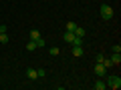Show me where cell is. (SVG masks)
I'll return each instance as SVG.
<instances>
[{
    "label": "cell",
    "instance_id": "6da1fadb",
    "mask_svg": "<svg viewBox=\"0 0 121 90\" xmlns=\"http://www.w3.org/2000/svg\"><path fill=\"white\" fill-rule=\"evenodd\" d=\"M105 84H107V88H113V90H119V88H121V78H119V76H109V78H107V82H105Z\"/></svg>",
    "mask_w": 121,
    "mask_h": 90
},
{
    "label": "cell",
    "instance_id": "7a4b0ae2",
    "mask_svg": "<svg viewBox=\"0 0 121 90\" xmlns=\"http://www.w3.org/2000/svg\"><path fill=\"white\" fill-rule=\"evenodd\" d=\"M101 18L103 20H111L113 18V8L109 4H101Z\"/></svg>",
    "mask_w": 121,
    "mask_h": 90
},
{
    "label": "cell",
    "instance_id": "3957f363",
    "mask_svg": "<svg viewBox=\"0 0 121 90\" xmlns=\"http://www.w3.org/2000/svg\"><path fill=\"white\" fill-rule=\"evenodd\" d=\"M95 74L99 78H105V76H107V68H105L101 62H97V64H95Z\"/></svg>",
    "mask_w": 121,
    "mask_h": 90
},
{
    "label": "cell",
    "instance_id": "277c9868",
    "mask_svg": "<svg viewBox=\"0 0 121 90\" xmlns=\"http://www.w3.org/2000/svg\"><path fill=\"white\" fill-rule=\"evenodd\" d=\"M63 40H65L67 44H71V42L75 40V32H69V30H67L65 34H63Z\"/></svg>",
    "mask_w": 121,
    "mask_h": 90
},
{
    "label": "cell",
    "instance_id": "5b68a950",
    "mask_svg": "<svg viewBox=\"0 0 121 90\" xmlns=\"http://www.w3.org/2000/svg\"><path fill=\"white\" fill-rule=\"evenodd\" d=\"M93 88H95V90H105V88H107V84H105V82L99 78V80H97L95 84H93Z\"/></svg>",
    "mask_w": 121,
    "mask_h": 90
},
{
    "label": "cell",
    "instance_id": "8992f818",
    "mask_svg": "<svg viewBox=\"0 0 121 90\" xmlns=\"http://www.w3.org/2000/svg\"><path fill=\"white\" fill-rule=\"evenodd\" d=\"M26 76H28L30 80H36V78H39V74H36L35 68H28V70H26Z\"/></svg>",
    "mask_w": 121,
    "mask_h": 90
},
{
    "label": "cell",
    "instance_id": "52a82bcc",
    "mask_svg": "<svg viewBox=\"0 0 121 90\" xmlns=\"http://www.w3.org/2000/svg\"><path fill=\"white\" fill-rule=\"evenodd\" d=\"M109 60H111L113 64H119V62H121V54H119V52H113V56Z\"/></svg>",
    "mask_w": 121,
    "mask_h": 90
},
{
    "label": "cell",
    "instance_id": "ba28073f",
    "mask_svg": "<svg viewBox=\"0 0 121 90\" xmlns=\"http://www.w3.org/2000/svg\"><path fill=\"white\" fill-rule=\"evenodd\" d=\"M28 38H30V40H36V38H40V32H39V30H36V28H35V30H30Z\"/></svg>",
    "mask_w": 121,
    "mask_h": 90
},
{
    "label": "cell",
    "instance_id": "9c48e42d",
    "mask_svg": "<svg viewBox=\"0 0 121 90\" xmlns=\"http://www.w3.org/2000/svg\"><path fill=\"white\" fill-rule=\"evenodd\" d=\"M73 56H83V46H73Z\"/></svg>",
    "mask_w": 121,
    "mask_h": 90
},
{
    "label": "cell",
    "instance_id": "30bf717a",
    "mask_svg": "<svg viewBox=\"0 0 121 90\" xmlns=\"http://www.w3.org/2000/svg\"><path fill=\"white\" fill-rule=\"evenodd\" d=\"M36 48H39V46H36V42H35V40H30V42L26 44V50H28V52H32V50H36Z\"/></svg>",
    "mask_w": 121,
    "mask_h": 90
},
{
    "label": "cell",
    "instance_id": "8fae6325",
    "mask_svg": "<svg viewBox=\"0 0 121 90\" xmlns=\"http://www.w3.org/2000/svg\"><path fill=\"white\" fill-rule=\"evenodd\" d=\"M73 32H75V36H81V38L85 36V28H81V26H77V28H75Z\"/></svg>",
    "mask_w": 121,
    "mask_h": 90
},
{
    "label": "cell",
    "instance_id": "7c38bea8",
    "mask_svg": "<svg viewBox=\"0 0 121 90\" xmlns=\"http://www.w3.org/2000/svg\"><path fill=\"white\" fill-rule=\"evenodd\" d=\"M71 44H73V46H83V38H81V36H75V40Z\"/></svg>",
    "mask_w": 121,
    "mask_h": 90
},
{
    "label": "cell",
    "instance_id": "4fadbf2b",
    "mask_svg": "<svg viewBox=\"0 0 121 90\" xmlns=\"http://www.w3.org/2000/svg\"><path fill=\"white\" fill-rule=\"evenodd\" d=\"M101 64H103L105 68H111V66H115V64H113V62H111V60H109V58H105L103 62H101Z\"/></svg>",
    "mask_w": 121,
    "mask_h": 90
},
{
    "label": "cell",
    "instance_id": "5bb4252c",
    "mask_svg": "<svg viewBox=\"0 0 121 90\" xmlns=\"http://www.w3.org/2000/svg\"><path fill=\"white\" fill-rule=\"evenodd\" d=\"M0 42H2V44H8V36H6V32L0 34Z\"/></svg>",
    "mask_w": 121,
    "mask_h": 90
},
{
    "label": "cell",
    "instance_id": "9a60e30c",
    "mask_svg": "<svg viewBox=\"0 0 121 90\" xmlns=\"http://www.w3.org/2000/svg\"><path fill=\"white\" fill-rule=\"evenodd\" d=\"M75 28H77V24H75V22H67V30H69V32H73Z\"/></svg>",
    "mask_w": 121,
    "mask_h": 90
},
{
    "label": "cell",
    "instance_id": "2e32d148",
    "mask_svg": "<svg viewBox=\"0 0 121 90\" xmlns=\"http://www.w3.org/2000/svg\"><path fill=\"white\" fill-rule=\"evenodd\" d=\"M36 74H39V78H44V76H47V70H44V68H39V70H36Z\"/></svg>",
    "mask_w": 121,
    "mask_h": 90
},
{
    "label": "cell",
    "instance_id": "e0dca14e",
    "mask_svg": "<svg viewBox=\"0 0 121 90\" xmlns=\"http://www.w3.org/2000/svg\"><path fill=\"white\" fill-rule=\"evenodd\" d=\"M51 54H52V56H59V54H60V50H59L56 46H52V48H51Z\"/></svg>",
    "mask_w": 121,
    "mask_h": 90
},
{
    "label": "cell",
    "instance_id": "ac0fdd59",
    "mask_svg": "<svg viewBox=\"0 0 121 90\" xmlns=\"http://www.w3.org/2000/svg\"><path fill=\"white\" fill-rule=\"evenodd\" d=\"M35 42H36V46H39V48H43V46H44V40H43V38H36Z\"/></svg>",
    "mask_w": 121,
    "mask_h": 90
},
{
    "label": "cell",
    "instance_id": "d6986e66",
    "mask_svg": "<svg viewBox=\"0 0 121 90\" xmlns=\"http://www.w3.org/2000/svg\"><path fill=\"white\" fill-rule=\"evenodd\" d=\"M95 60H97V62H103L105 56H103V54H97V56H95Z\"/></svg>",
    "mask_w": 121,
    "mask_h": 90
},
{
    "label": "cell",
    "instance_id": "ffe728a7",
    "mask_svg": "<svg viewBox=\"0 0 121 90\" xmlns=\"http://www.w3.org/2000/svg\"><path fill=\"white\" fill-rule=\"evenodd\" d=\"M2 32H6V24H2V26H0V34H2Z\"/></svg>",
    "mask_w": 121,
    "mask_h": 90
}]
</instances>
